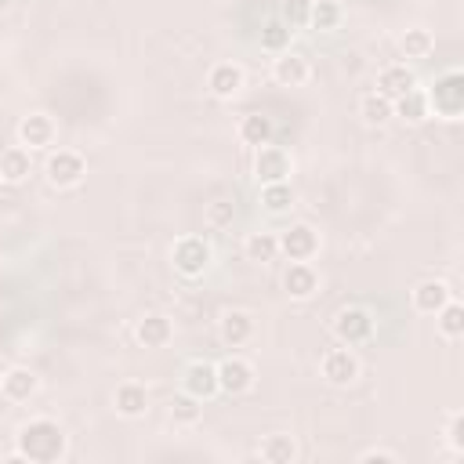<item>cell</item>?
<instances>
[{
	"label": "cell",
	"mask_w": 464,
	"mask_h": 464,
	"mask_svg": "<svg viewBox=\"0 0 464 464\" xmlns=\"http://www.w3.org/2000/svg\"><path fill=\"white\" fill-rule=\"evenodd\" d=\"M435 320H439V334H442V337L457 341V337L464 334V305H460V302L450 298V302L435 312Z\"/></svg>",
	"instance_id": "cell-29"
},
{
	"label": "cell",
	"mask_w": 464,
	"mask_h": 464,
	"mask_svg": "<svg viewBox=\"0 0 464 464\" xmlns=\"http://www.w3.org/2000/svg\"><path fill=\"white\" fill-rule=\"evenodd\" d=\"M15 4V0H0V8H12Z\"/></svg>",
	"instance_id": "cell-37"
},
{
	"label": "cell",
	"mask_w": 464,
	"mask_h": 464,
	"mask_svg": "<svg viewBox=\"0 0 464 464\" xmlns=\"http://www.w3.org/2000/svg\"><path fill=\"white\" fill-rule=\"evenodd\" d=\"M284 291L298 302H309L316 291H320V276L309 261H291V268L284 272Z\"/></svg>",
	"instance_id": "cell-11"
},
{
	"label": "cell",
	"mask_w": 464,
	"mask_h": 464,
	"mask_svg": "<svg viewBox=\"0 0 464 464\" xmlns=\"http://www.w3.org/2000/svg\"><path fill=\"white\" fill-rule=\"evenodd\" d=\"M55 120L44 117V113H30L22 124H19V142L26 149H51L55 145Z\"/></svg>",
	"instance_id": "cell-12"
},
{
	"label": "cell",
	"mask_w": 464,
	"mask_h": 464,
	"mask_svg": "<svg viewBox=\"0 0 464 464\" xmlns=\"http://www.w3.org/2000/svg\"><path fill=\"white\" fill-rule=\"evenodd\" d=\"M359 460H363V464H374V460H378V464H396V460H399V453H392V450H378V446H374V450H363V453H359Z\"/></svg>",
	"instance_id": "cell-36"
},
{
	"label": "cell",
	"mask_w": 464,
	"mask_h": 464,
	"mask_svg": "<svg viewBox=\"0 0 464 464\" xmlns=\"http://www.w3.org/2000/svg\"><path fill=\"white\" fill-rule=\"evenodd\" d=\"M337 22H341V8L334 4V0H312L309 4V26L312 30L327 33V30H337Z\"/></svg>",
	"instance_id": "cell-30"
},
{
	"label": "cell",
	"mask_w": 464,
	"mask_h": 464,
	"mask_svg": "<svg viewBox=\"0 0 464 464\" xmlns=\"http://www.w3.org/2000/svg\"><path fill=\"white\" fill-rule=\"evenodd\" d=\"M171 261H174V268L181 276L197 280V276H204L207 265H211V243L204 236H181L174 243V250H171Z\"/></svg>",
	"instance_id": "cell-3"
},
{
	"label": "cell",
	"mask_w": 464,
	"mask_h": 464,
	"mask_svg": "<svg viewBox=\"0 0 464 464\" xmlns=\"http://www.w3.org/2000/svg\"><path fill=\"white\" fill-rule=\"evenodd\" d=\"M250 334H254V320H250V312H240V309L225 312V320H222V341H225L229 348L247 345V341H250Z\"/></svg>",
	"instance_id": "cell-22"
},
{
	"label": "cell",
	"mask_w": 464,
	"mask_h": 464,
	"mask_svg": "<svg viewBox=\"0 0 464 464\" xmlns=\"http://www.w3.org/2000/svg\"><path fill=\"white\" fill-rule=\"evenodd\" d=\"M392 117H403L407 124H421L428 117V95H425V91H417V87H410L407 95H399L392 102Z\"/></svg>",
	"instance_id": "cell-23"
},
{
	"label": "cell",
	"mask_w": 464,
	"mask_h": 464,
	"mask_svg": "<svg viewBox=\"0 0 464 464\" xmlns=\"http://www.w3.org/2000/svg\"><path fill=\"white\" fill-rule=\"evenodd\" d=\"M254 174H258V181L261 185H272V181H287V174H291V156H287V149H280V145H258V156H254Z\"/></svg>",
	"instance_id": "cell-7"
},
{
	"label": "cell",
	"mask_w": 464,
	"mask_h": 464,
	"mask_svg": "<svg viewBox=\"0 0 464 464\" xmlns=\"http://www.w3.org/2000/svg\"><path fill=\"white\" fill-rule=\"evenodd\" d=\"M207 87H211L214 99H236L243 91V69L236 62H218L207 76Z\"/></svg>",
	"instance_id": "cell-14"
},
{
	"label": "cell",
	"mask_w": 464,
	"mask_h": 464,
	"mask_svg": "<svg viewBox=\"0 0 464 464\" xmlns=\"http://www.w3.org/2000/svg\"><path fill=\"white\" fill-rule=\"evenodd\" d=\"M399 48H403L407 58H428L432 48H435V37L428 30H407L403 40H399Z\"/></svg>",
	"instance_id": "cell-31"
},
{
	"label": "cell",
	"mask_w": 464,
	"mask_h": 464,
	"mask_svg": "<svg viewBox=\"0 0 464 464\" xmlns=\"http://www.w3.org/2000/svg\"><path fill=\"white\" fill-rule=\"evenodd\" d=\"M214 370H218V392L243 396V392H250V389H254V366H250L247 359H240V355L222 359Z\"/></svg>",
	"instance_id": "cell-6"
},
{
	"label": "cell",
	"mask_w": 464,
	"mask_h": 464,
	"mask_svg": "<svg viewBox=\"0 0 464 464\" xmlns=\"http://www.w3.org/2000/svg\"><path fill=\"white\" fill-rule=\"evenodd\" d=\"M428 109H435V117H442V120H457L464 113V76H460V69H446L442 76H435V83L428 91Z\"/></svg>",
	"instance_id": "cell-2"
},
{
	"label": "cell",
	"mask_w": 464,
	"mask_h": 464,
	"mask_svg": "<svg viewBox=\"0 0 464 464\" xmlns=\"http://www.w3.org/2000/svg\"><path fill=\"white\" fill-rule=\"evenodd\" d=\"M272 76L284 87H302L309 80V62L294 51H280V58H276V66H272Z\"/></svg>",
	"instance_id": "cell-18"
},
{
	"label": "cell",
	"mask_w": 464,
	"mask_h": 464,
	"mask_svg": "<svg viewBox=\"0 0 464 464\" xmlns=\"http://www.w3.org/2000/svg\"><path fill=\"white\" fill-rule=\"evenodd\" d=\"M44 174L51 185H58V189H69V185H80L83 174H87V163L76 149H55L44 163Z\"/></svg>",
	"instance_id": "cell-4"
},
{
	"label": "cell",
	"mask_w": 464,
	"mask_h": 464,
	"mask_svg": "<svg viewBox=\"0 0 464 464\" xmlns=\"http://www.w3.org/2000/svg\"><path fill=\"white\" fill-rule=\"evenodd\" d=\"M0 389H4V396H8L12 403H26V399H33V396H37L40 378L33 374L30 366H12L8 374L0 378Z\"/></svg>",
	"instance_id": "cell-13"
},
{
	"label": "cell",
	"mask_w": 464,
	"mask_h": 464,
	"mask_svg": "<svg viewBox=\"0 0 464 464\" xmlns=\"http://www.w3.org/2000/svg\"><path fill=\"white\" fill-rule=\"evenodd\" d=\"M359 113H363V120L366 124H389L392 120V99H385L381 91H370V95H363V102H359Z\"/></svg>",
	"instance_id": "cell-25"
},
{
	"label": "cell",
	"mask_w": 464,
	"mask_h": 464,
	"mask_svg": "<svg viewBox=\"0 0 464 464\" xmlns=\"http://www.w3.org/2000/svg\"><path fill=\"white\" fill-rule=\"evenodd\" d=\"M113 403H117V414H120V417H142L145 407H149V392H145V385H138V381H124V385L117 389Z\"/></svg>",
	"instance_id": "cell-19"
},
{
	"label": "cell",
	"mask_w": 464,
	"mask_h": 464,
	"mask_svg": "<svg viewBox=\"0 0 464 464\" xmlns=\"http://www.w3.org/2000/svg\"><path fill=\"white\" fill-rule=\"evenodd\" d=\"M320 250V236L312 225H291L280 232V254H287L291 261H309Z\"/></svg>",
	"instance_id": "cell-9"
},
{
	"label": "cell",
	"mask_w": 464,
	"mask_h": 464,
	"mask_svg": "<svg viewBox=\"0 0 464 464\" xmlns=\"http://www.w3.org/2000/svg\"><path fill=\"white\" fill-rule=\"evenodd\" d=\"M410 87H417V76H414V69L410 66H385L381 73H378V91L385 99H399V95H407Z\"/></svg>",
	"instance_id": "cell-15"
},
{
	"label": "cell",
	"mask_w": 464,
	"mask_h": 464,
	"mask_svg": "<svg viewBox=\"0 0 464 464\" xmlns=\"http://www.w3.org/2000/svg\"><path fill=\"white\" fill-rule=\"evenodd\" d=\"M323 378H327L330 385H337V389L352 385V381L359 378V359H355V352H352V348H330V352L323 355Z\"/></svg>",
	"instance_id": "cell-8"
},
{
	"label": "cell",
	"mask_w": 464,
	"mask_h": 464,
	"mask_svg": "<svg viewBox=\"0 0 464 464\" xmlns=\"http://www.w3.org/2000/svg\"><path fill=\"white\" fill-rule=\"evenodd\" d=\"M135 337H138L142 348H163V345L174 337V327H171L167 316H145V320L138 323Z\"/></svg>",
	"instance_id": "cell-20"
},
{
	"label": "cell",
	"mask_w": 464,
	"mask_h": 464,
	"mask_svg": "<svg viewBox=\"0 0 464 464\" xmlns=\"http://www.w3.org/2000/svg\"><path fill=\"white\" fill-rule=\"evenodd\" d=\"M26 178H30V149L26 145H12L0 153V181L22 185Z\"/></svg>",
	"instance_id": "cell-17"
},
{
	"label": "cell",
	"mask_w": 464,
	"mask_h": 464,
	"mask_svg": "<svg viewBox=\"0 0 464 464\" xmlns=\"http://www.w3.org/2000/svg\"><path fill=\"white\" fill-rule=\"evenodd\" d=\"M258 457L268 460V464H291V460L298 457V442H294L291 435H268V439L261 442Z\"/></svg>",
	"instance_id": "cell-24"
},
{
	"label": "cell",
	"mask_w": 464,
	"mask_h": 464,
	"mask_svg": "<svg viewBox=\"0 0 464 464\" xmlns=\"http://www.w3.org/2000/svg\"><path fill=\"white\" fill-rule=\"evenodd\" d=\"M19 450L8 460H30V464H55L66 457V428L51 417H33L15 435Z\"/></svg>",
	"instance_id": "cell-1"
},
{
	"label": "cell",
	"mask_w": 464,
	"mask_h": 464,
	"mask_svg": "<svg viewBox=\"0 0 464 464\" xmlns=\"http://www.w3.org/2000/svg\"><path fill=\"white\" fill-rule=\"evenodd\" d=\"M243 250H247L250 261H272L276 254H280V236L276 232H250Z\"/></svg>",
	"instance_id": "cell-28"
},
{
	"label": "cell",
	"mask_w": 464,
	"mask_h": 464,
	"mask_svg": "<svg viewBox=\"0 0 464 464\" xmlns=\"http://www.w3.org/2000/svg\"><path fill=\"white\" fill-rule=\"evenodd\" d=\"M446 442H450V450H453V453H464V414H460V410H453V414H450Z\"/></svg>",
	"instance_id": "cell-35"
},
{
	"label": "cell",
	"mask_w": 464,
	"mask_h": 464,
	"mask_svg": "<svg viewBox=\"0 0 464 464\" xmlns=\"http://www.w3.org/2000/svg\"><path fill=\"white\" fill-rule=\"evenodd\" d=\"M272 131H276V127H272V120H268L265 113H247V117L240 120V127H236L240 142H243V145H254V149H258V145H268V142H272Z\"/></svg>",
	"instance_id": "cell-21"
},
{
	"label": "cell",
	"mask_w": 464,
	"mask_h": 464,
	"mask_svg": "<svg viewBox=\"0 0 464 464\" xmlns=\"http://www.w3.org/2000/svg\"><path fill=\"white\" fill-rule=\"evenodd\" d=\"M291 26L287 22H280V19H276V22H268L265 30H261V48H268V51H287L291 48Z\"/></svg>",
	"instance_id": "cell-32"
},
{
	"label": "cell",
	"mask_w": 464,
	"mask_h": 464,
	"mask_svg": "<svg viewBox=\"0 0 464 464\" xmlns=\"http://www.w3.org/2000/svg\"><path fill=\"white\" fill-rule=\"evenodd\" d=\"M204 417V399L189 396V392H181L171 399V421L174 425H197Z\"/></svg>",
	"instance_id": "cell-27"
},
{
	"label": "cell",
	"mask_w": 464,
	"mask_h": 464,
	"mask_svg": "<svg viewBox=\"0 0 464 464\" xmlns=\"http://www.w3.org/2000/svg\"><path fill=\"white\" fill-rule=\"evenodd\" d=\"M450 298H453V294H450V287H446L442 280H425V284L414 287V309L425 312V316H435Z\"/></svg>",
	"instance_id": "cell-16"
},
{
	"label": "cell",
	"mask_w": 464,
	"mask_h": 464,
	"mask_svg": "<svg viewBox=\"0 0 464 464\" xmlns=\"http://www.w3.org/2000/svg\"><path fill=\"white\" fill-rule=\"evenodd\" d=\"M181 392H189L197 399H211L218 392V370L214 363H189L185 366V374H181Z\"/></svg>",
	"instance_id": "cell-10"
},
{
	"label": "cell",
	"mask_w": 464,
	"mask_h": 464,
	"mask_svg": "<svg viewBox=\"0 0 464 464\" xmlns=\"http://www.w3.org/2000/svg\"><path fill=\"white\" fill-rule=\"evenodd\" d=\"M261 204L268 214H284L291 204H294V189L287 181H272V185H261Z\"/></svg>",
	"instance_id": "cell-26"
},
{
	"label": "cell",
	"mask_w": 464,
	"mask_h": 464,
	"mask_svg": "<svg viewBox=\"0 0 464 464\" xmlns=\"http://www.w3.org/2000/svg\"><path fill=\"white\" fill-rule=\"evenodd\" d=\"M232 218H236V207L225 204V200H218V204L207 207V225L211 229H225V225H232Z\"/></svg>",
	"instance_id": "cell-34"
},
{
	"label": "cell",
	"mask_w": 464,
	"mask_h": 464,
	"mask_svg": "<svg viewBox=\"0 0 464 464\" xmlns=\"http://www.w3.org/2000/svg\"><path fill=\"white\" fill-rule=\"evenodd\" d=\"M309 4L312 0H287L284 4V22L294 30V26H309Z\"/></svg>",
	"instance_id": "cell-33"
},
{
	"label": "cell",
	"mask_w": 464,
	"mask_h": 464,
	"mask_svg": "<svg viewBox=\"0 0 464 464\" xmlns=\"http://www.w3.org/2000/svg\"><path fill=\"white\" fill-rule=\"evenodd\" d=\"M334 334H337L341 345H363V341L374 337V316L359 305H348L334 316Z\"/></svg>",
	"instance_id": "cell-5"
}]
</instances>
